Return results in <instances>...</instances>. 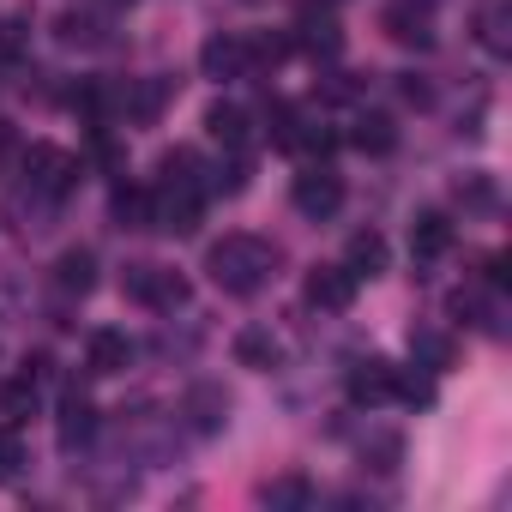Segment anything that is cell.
Segmentation results:
<instances>
[{
	"label": "cell",
	"instance_id": "obj_1",
	"mask_svg": "<svg viewBox=\"0 0 512 512\" xmlns=\"http://www.w3.org/2000/svg\"><path fill=\"white\" fill-rule=\"evenodd\" d=\"M272 266H278V247L260 241V235H223V241L205 253L211 284L229 290V296H253V290L272 278Z\"/></svg>",
	"mask_w": 512,
	"mask_h": 512
},
{
	"label": "cell",
	"instance_id": "obj_2",
	"mask_svg": "<svg viewBox=\"0 0 512 512\" xmlns=\"http://www.w3.org/2000/svg\"><path fill=\"white\" fill-rule=\"evenodd\" d=\"M121 290H127L133 302H145V308H181V302H187V278H175V272H163V266H127Z\"/></svg>",
	"mask_w": 512,
	"mask_h": 512
},
{
	"label": "cell",
	"instance_id": "obj_3",
	"mask_svg": "<svg viewBox=\"0 0 512 512\" xmlns=\"http://www.w3.org/2000/svg\"><path fill=\"white\" fill-rule=\"evenodd\" d=\"M290 199H296V211H302V217H314V223H320V217H332V211L344 205V181H338L332 169H302V175H296V187H290Z\"/></svg>",
	"mask_w": 512,
	"mask_h": 512
},
{
	"label": "cell",
	"instance_id": "obj_4",
	"mask_svg": "<svg viewBox=\"0 0 512 512\" xmlns=\"http://www.w3.org/2000/svg\"><path fill=\"white\" fill-rule=\"evenodd\" d=\"M25 169H31V181H37L43 193H55V199L79 187V157H67V151H55V145H31Z\"/></svg>",
	"mask_w": 512,
	"mask_h": 512
},
{
	"label": "cell",
	"instance_id": "obj_5",
	"mask_svg": "<svg viewBox=\"0 0 512 512\" xmlns=\"http://www.w3.org/2000/svg\"><path fill=\"white\" fill-rule=\"evenodd\" d=\"M199 211H205L199 187H157V217H151V229L193 235V229H199Z\"/></svg>",
	"mask_w": 512,
	"mask_h": 512
},
{
	"label": "cell",
	"instance_id": "obj_6",
	"mask_svg": "<svg viewBox=\"0 0 512 512\" xmlns=\"http://www.w3.org/2000/svg\"><path fill=\"white\" fill-rule=\"evenodd\" d=\"M356 284H362V278H356L350 266H314V272H308V302L326 308V314H344V308L356 302Z\"/></svg>",
	"mask_w": 512,
	"mask_h": 512
},
{
	"label": "cell",
	"instance_id": "obj_7",
	"mask_svg": "<svg viewBox=\"0 0 512 512\" xmlns=\"http://www.w3.org/2000/svg\"><path fill=\"white\" fill-rule=\"evenodd\" d=\"M181 416H187L199 434H217V428L229 422V392H223V386H211V380H199V386L181 398Z\"/></svg>",
	"mask_w": 512,
	"mask_h": 512
},
{
	"label": "cell",
	"instance_id": "obj_8",
	"mask_svg": "<svg viewBox=\"0 0 512 512\" xmlns=\"http://www.w3.org/2000/svg\"><path fill=\"white\" fill-rule=\"evenodd\" d=\"M392 380H398V368L386 356H362L350 368V398L356 404H380V398H392Z\"/></svg>",
	"mask_w": 512,
	"mask_h": 512
},
{
	"label": "cell",
	"instance_id": "obj_9",
	"mask_svg": "<svg viewBox=\"0 0 512 512\" xmlns=\"http://www.w3.org/2000/svg\"><path fill=\"white\" fill-rule=\"evenodd\" d=\"M199 67H205V79H241L253 61H247V43L241 37H211L199 49Z\"/></svg>",
	"mask_w": 512,
	"mask_h": 512
},
{
	"label": "cell",
	"instance_id": "obj_10",
	"mask_svg": "<svg viewBox=\"0 0 512 512\" xmlns=\"http://www.w3.org/2000/svg\"><path fill=\"white\" fill-rule=\"evenodd\" d=\"M133 362V344H127V332H91V344H85V368L91 374H121Z\"/></svg>",
	"mask_w": 512,
	"mask_h": 512
},
{
	"label": "cell",
	"instance_id": "obj_11",
	"mask_svg": "<svg viewBox=\"0 0 512 512\" xmlns=\"http://www.w3.org/2000/svg\"><path fill=\"white\" fill-rule=\"evenodd\" d=\"M446 247H452V217L446 211H422L410 223V253H416V260H440Z\"/></svg>",
	"mask_w": 512,
	"mask_h": 512
},
{
	"label": "cell",
	"instance_id": "obj_12",
	"mask_svg": "<svg viewBox=\"0 0 512 512\" xmlns=\"http://www.w3.org/2000/svg\"><path fill=\"white\" fill-rule=\"evenodd\" d=\"M296 31H302L296 43H302V49H314V55H338V43H344V37H338V25H332V13H326V0H308Z\"/></svg>",
	"mask_w": 512,
	"mask_h": 512
},
{
	"label": "cell",
	"instance_id": "obj_13",
	"mask_svg": "<svg viewBox=\"0 0 512 512\" xmlns=\"http://www.w3.org/2000/svg\"><path fill=\"white\" fill-rule=\"evenodd\" d=\"M91 284H97L91 247H73V253H61V260H55V290H61V296H85Z\"/></svg>",
	"mask_w": 512,
	"mask_h": 512
},
{
	"label": "cell",
	"instance_id": "obj_14",
	"mask_svg": "<svg viewBox=\"0 0 512 512\" xmlns=\"http://www.w3.org/2000/svg\"><path fill=\"white\" fill-rule=\"evenodd\" d=\"M55 434H61V446H67V452H73V446H85V440L97 434V410H91L79 392H67V404H61V428H55Z\"/></svg>",
	"mask_w": 512,
	"mask_h": 512
},
{
	"label": "cell",
	"instance_id": "obj_15",
	"mask_svg": "<svg viewBox=\"0 0 512 512\" xmlns=\"http://www.w3.org/2000/svg\"><path fill=\"white\" fill-rule=\"evenodd\" d=\"M235 362H241V368H278V338L260 332V326L235 332Z\"/></svg>",
	"mask_w": 512,
	"mask_h": 512
},
{
	"label": "cell",
	"instance_id": "obj_16",
	"mask_svg": "<svg viewBox=\"0 0 512 512\" xmlns=\"http://www.w3.org/2000/svg\"><path fill=\"white\" fill-rule=\"evenodd\" d=\"M356 278H374L380 266H386V241H380V229H356L350 235V260H344Z\"/></svg>",
	"mask_w": 512,
	"mask_h": 512
},
{
	"label": "cell",
	"instance_id": "obj_17",
	"mask_svg": "<svg viewBox=\"0 0 512 512\" xmlns=\"http://www.w3.org/2000/svg\"><path fill=\"white\" fill-rule=\"evenodd\" d=\"M386 31H392V43H404V49H428V43H434L428 13H410V7H392V13H386Z\"/></svg>",
	"mask_w": 512,
	"mask_h": 512
},
{
	"label": "cell",
	"instance_id": "obj_18",
	"mask_svg": "<svg viewBox=\"0 0 512 512\" xmlns=\"http://www.w3.org/2000/svg\"><path fill=\"white\" fill-rule=\"evenodd\" d=\"M350 145H356V151H374V157H386V151L398 145V127H392V115H362V121H356V133H350Z\"/></svg>",
	"mask_w": 512,
	"mask_h": 512
},
{
	"label": "cell",
	"instance_id": "obj_19",
	"mask_svg": "<svg viewBox=\"0 0 512 512\" xmlns=\"http://www.w3.org/2000/svg\"><path fill=\"white\" fill-rule=\"evenodd\" d=\"M115 217H121V229H151V217H157V193H145V187H121V193H115Z\"/></svg>",
	"mask_w": 512,
	"mask_h": 512
},
{
	"label": "cell",
	"instance_id": "obj_20",
	"mask_svg": "<svg viewBox=\"0 0 512 512\" xmlns=\"http://www.w3.org/2000/svg\"><path fill=\"white\" fill-rule=\"evenodd\" d=\"M205 127H211V139H223L229 151L247 145V109H235V103H217V109L205 115Z\"/></svg>",
	"mask_w": 512,
	"mask_h": 512
},
{
	"label": "cell",
	"instance_id": "obj_21",
	"mask_svg": "<svg viewBox=\"0 0 512 512\" xmlns=\"http://www.w3.org/2000/svg\"><path fill=\"white\" fill-rule=\"evenodd\" d=\"M410 356H416V368L440 374V368H452V338L446 332H410Z\"/></svg>",
	"mask_w": 512,
	"mask_h": 512
},
{
	"label": "cell",
	"instance_id": "obj_22",
	"mask_svg": "<svg viewBox=\"0 0 512 512\" xmlns=\"http://www.w3.org/2000/svg\"><path fill=\"white\" fill-rule=\"evenodd\" d=\"M0 410H7L13 422L37 410V368H31V362H25V374H19V380H7V386H0Z\"/></svg>",
	"mask_w": 512,
	"mask_h": 512
},
{
	"label": "cell",
	"instance_id": "obj_23",
	"mask_svg": "<svg viewBox=\"0 0 512 512\" xmlns=\"http://www.w3.org/2000/svg\"><path fill=\"white\" fill-rule=\"evenodd\" d=\"M266 121H272V145H284V151H296V145H302V133H308L296 103H272V115H266Z\"/></svg>",
	"mask_w": 512,
	"mask_h": 512
},
{
	"label": "cell",
	"instance_id": "obj_24",
	"mask_svg": "<svg viewBox=\"0 0 512 512\" xmlns=\"http://www.w3.org/2000/svg\"><path fill=\"white\" fill-rule=\"evenodd\" d=\"M482 7V43H488V55H506L512 49V37H506V0H476Z\"/></svg>",
	"mask_w": 512,
	"mask_h": 512
},
{
	"label": "cell",
	"instance_id": "obj_25",
	"mask_svg": "<svg viewBox=\"0 0 512 512\" xmlns=\"http://www.w3.org/2000/svg\"><path fill=\"white\" fill-rule=\"evenodd\" d=\"M163 187H199V151L175 145V151L163 157Z\"/></svg>",
	"mask_w": 512,
	"mask_h": 512
},
{
	"label": "cell",
	"instance_id": "obj_26",
	"mask_svg": "<svg viewBox=\"0 0 512 512\" xmlns=\"http://www.w3.org/2000/svg\"><path fill=\"white\" fill-rule=\"evenodd\" d=\"M458 205H464V211H494L500 193H494L488 175H464V181H458Z\"/></svg>",
	"mask_w": 512,
	"mask_h": 512
},
{
	"label": "cell",
	"instance_id": "obj_27",
	"mask_svg": "<svg viewBox=\"0 0 512 512\" xmlns=\"http://www.w3.org/2000/svg\"><path fill=\"white\" fill-rule=\"evenodd\" d=\"M362 458H368L380 476H392V470H398V458H404V440H398V434H374V440L362 446Z\"/></svg>",
	"mask_w": 512,
	"mask_h": 512
},
{
	"label": "cell",
	"instance_id": "obj_28",
	"mask_svg": "<svg viewBox=\"0 0 512 512\" xmlns=\"http://www.w3.org/2000/svg\"><path fill=\"white\" fill-rule=\"evenodd\" d=\"M266 500L272 506H308L314 488H308V476H278V482H266Z\"/></svg>",
	"mask_w": 512,
	"mask_h": 512
},
{
	"label": "cell",
	"instance_id": "obj_29",
	"mask_svg": "<svg viewBox=\"0 0 512 512\" xmlns=\"http://www.w3.org/2000/svg\"><path fill=\"white\" fill-rule=\"evenodd\" d=\"M163 97H169V85H163V79H145V85H139V91L127 97V115H139V121H151V115L163 109Z\"/></svg>",
	"mask_w": 512,
	"mask_h": 512
},
{
	"label": "cell",
	"instance_id": "obj_30",
	"mask_svg": "<svg viewBox=\"0 0 512 512\" xmlns=\"http://www.w3.org/2000/svg\"><path fill=\"white\" fill-rule=\"evenodd\" d=\"M392 392H398V398H410V404H434V380H422V374H398V380H392Z\"/></svg>",
	"mask_w": 512,
	"mask_h": 512
},
{
	"label": "cell",
	"instance_id": "obj_31",
	"mask_svg": "<svg viewBox=\"0 0 512 512\" xmlns=\"http://www.w3.org/2000/svg\"><path fill=\"white\" fill-rule=\"evenodd\" d=\"M19 464H25V446H19V434H13V428H0V482H7Z\"/></svg>",
	"mask_w": 512,
	"mask_h": 512
},
{
	"label": "cell",
	"instance_id": "obj_32",
	"mask_svg": "<svg viewBox=\"0 0 512 512\" xmlns=\"http://www.w3.org/2000/svg\"><path fill=\"white\" fill-rule=\"evenodd\" d=\"M241 187H247V157H235L229 169L211 175V193H241Z\"/></svg>",
	"mask_w": 512,
	"mask_h": 512
},
{
	"label": "cell",
	"instance_id": "obj_33",
	"mask_svg": "<svg viewBox=\"0 0 512 512\" xmlns=\"http://www.w3.org/2000/svg\"><path fill=\"white\" fill-rule=\"evenodd\" d=\"M61 43H97V25L79 19V13H67V19H61Z\"/></svg>",
	"mask_w": 512,
	"mask_h": 512
},
{
	"label": "cell",
	"instance_id": "obj_34",
	"mask_svg": "<svg viewBox=\"0 0 512 512\" xmlns=\"http://www.w3.org/2000/svg\"><path fill=\"white\" fill-rule=\"evenodd\" d=\"M356 91H362L356 73H332V79H326V97H332V103H344V97H356Z\"/></svg>",
	"mask_w": 512,
	"mask_h": 512
}]
</instances>
